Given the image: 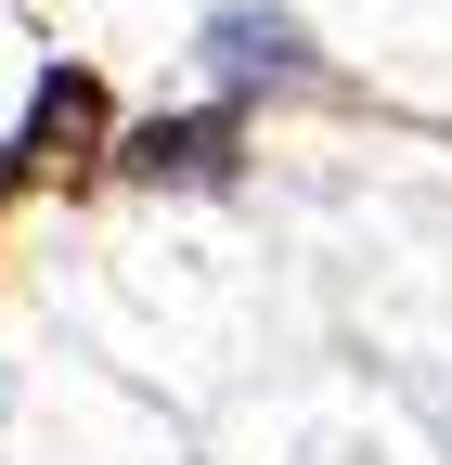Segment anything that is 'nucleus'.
<instances>
[{
    "mask_svg": "<svg viewBox=\"0 0 452 465\" xmlns=\"http://www.w3.org/2000/svg\"><path fill=\"white\" fill-rule=\"evenodd\" d=\"M439 440H452V401H439Z\"/></svg>",
    "mask_w": 452,
    "mask_h": 465,
    "instance_id": "3",
    "label": "nucleus"
},
{
    "mask_svg": "<svg viewBox=\"0 0 452 465\" xmlns=\"http://www.w3.org/2000/svg\"><path fill=\"white\" fill-rule=\"evenodd\" d=\"M130 182H182V194H220L246 168V130H233V104H207V116H142V130L117 143Z\"/></svg>",
    "mask_w": 452,
    "mask_h": 465,
    "instance_id": "2",
    "label": "nucleus"
},
{
    "mask_svg": "<svg viewBox=\"0 0 452 465\" xmlns=\"http://www.w3.org/2000/svg\"><path fill=\"white\" fill-rule=\"evenodd\" d=\"M194 65L220 91H323V39H310V14H285V0H220V14L194 26Z\"/></svg>",
    "mask_w": 452,
    "mask_h": 465,
    "instance_id": "1",
    "label": "nucleus"
}]
</instances>
